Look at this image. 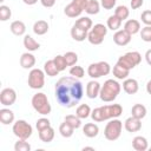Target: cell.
<instances>
[{
	"label": "cell",
	"instance_id": "cell-1",
	"mask_svg": "<svg viewBox=\"0 0 151 151\" xmlns=\"http://www.w3.org/2000/svg\"><path fill=\"white\" fill-rule=\"evenodd\" d=\"M55 99L57 101L66 107H74L83 98L84 88L81 81L76 77H61L55 83Z\"/></svg>",
	"mask_w": 151,
	"mask_h": 151
},
{
	"label": "cell",
	"instance_id": "cell-2",
	"mask_svg": "<svg viewBox=\"0 0 151 151\" xmlns=\"http://www.w3.org/2000/svg\"><path fill=\"white\" fill-rule=\"evenodd\" d=\"M123 113V107L120 104H111V105H104L100 107H96L91 112V118L97 122H104L113 118H118Z\"/></svg>",
	"mask_w": 151,
	"mask_h": 151
},
{
	"label": "cell",
	"instance_id": "cell-3",
	"mask_svg": "<svg viewBox=\"0 0 151 151\" xmlns=\"http://www.w3.org/2000/svg\"><path fill=\"white\" fill-rule=\"evenodd\" d=\"M120 90H122V86H120V84L117 80L107 79L104 83V85H101L99 97H100V99L103 101L111 103V101H113L118 97V94L120 93Z\"/></svg>",
	"mask_w": 151,
	"mask_h": 151
},
{
	"label": "cell",
	"instance_id": "cell-4",
	"mask_svg": "<svg viewBox=\"0 0 151 151\" xmlns=\"http://www.w3.org/2000/svg\"><path fill=\"white\" fill-rule=\"evenodd\" d=\"M32 106L33 109L39 113V114H42V116H46V114H50L51 113V104L47 99V96L42 92H38L35 93L33 97H32Z\"/></svg>",
	"mask_w": 151,
	"mask_h": 151
},
{
	"label": "cell",
	"instance_id": "cell-5",
	"mask_svg": "<svg viewBox=\"0 0 151 151\" xmlns=\"http://www.w3.org/2000/svg\"><path fill=\"white\" fill-rule=\"evenodd\" d=\"M122 130H123V122H120L117 118H113L110 119V122L106 124L104 129V136L107 140L114 142L120 137Z\"/></svg>",
	"mask_w": 151,
	"mask_h": 151
},
{
	"label": "cell",
	"instance_id": "cell-6",
	"mask_svg": "<svg viewBox=\"0 0 151 151\" xmlns=\"http://www.w3.org/2000/svg\"><path fill=\"white\" fill-rule=\"evenodd\" d=\"M111 72V66L106 61H98V63H92L87 67V74L92 79L100 78L103 76H107Z\"/></svg>",
	"mask_w": 151,
	"mask_h": 151
},
{
	"label": "cell",
	"instance_id": "cell-7",
	"mask_svg": "<svg viewBox=\"0 0 151 151\" xmlns=\"http://www.w3.org/2000/svg\"><path fill=\"white\" fill-rule=\"evenodd\" d=\"M140 61H142V55H140V53L137 52V51H132V52H127V53H125L124 55L119 57V59H118L117 63H118L119 65H122L123 67H125V68H127V70L131 71V70L134 68L137 65H139Z\"/></svg>",
	"mask_w": 151,
	"mask_h": 151
},
{
	"label": "cell",
	"instance_id": "cell-8",
	"mask_svg": "<svg viewBox=\"0 0 151 151\" xmlns=\"http://www.w3.org/2000/svg\"><path fill=\"white\" fill-rule=\"evenodd\" d=\"M12 131L14 133L15 137L20 138V139H28L32 136L33 129L29 123H27L24 119H19L15 123H13V127Z\"/></svg>",
	"mask_w": 151,
	"mask_h": 151
},
{
	"label": "cell",
	"instance_id": "cell-9",
	"mask_svg": "<svg viewBox=\"0 0 151 151\" xmlns=\"http://www.w3.org/2000/svg\"><path fill=\"white\" fill-rule=\"evenodd\" d=\"M27 84L33 90L42 88L45 85V72L40 68H32L28 74Z\"/></svg>",
	"mask_w": 151,
	"mask_h": 151
},
{
	"label": "cell",
	"instance_id": "cell-10",
	"mask_svg": "<svg viewBox=\"0 0 151 151\" xmlns=\"http://www.w3.org/2000/svg\"><path fill=\"white\" fill-rule=\"evenodd\" d=\"M17 100V92L11 87H6L0 92V103L4 106H11Z\"/></svg>",
	"mask_w": 151,
	"mask_h": 151
},
{
	"label": "cell",
	"instance_id": "cell-11",
	"mask_svg": "<svg viewBox=\"0 0 151 151\" xmlns=\"http://www.w3.org/2000/svg\"><path fill=\"white\" fill-rule=\"evenodd\" d=\"M131 34H129L124 28L123 29H118L116 31V33L113 34V41L116 45L118 46H126L127 44H130L131 41Z\"/></svg>",
	"mask_w": 151,
	"mask_h": 151
},
{
	"label": "cell",
	"instance_id": "cell-12",
	"mask_svg": "<svg viewBox=\"0 0 151 151\" xmlns=\"http://www.w3.org/2000/svg\"><path fill=\"white\" fill-rule=\"evenodd\" d=\"M124 127L127 132H138L142 129V119L131 116L124 122Z\"/></svg>",
	"mask_w": 151,
	"mask_h": 151
},
{
	"label": "cell",
	"instance_id": "cell-13",
	"mask_svg": "<svg viewBox=\"0 0 151 151\" xmlns=\"http://www.w3.org/2000/svg\"><path fill=\"white\" fill-rule=\"evenodd\" d=\"M100 88H101V85L97 80H91L86 85V96L90 99H94V98L99 97Z\"/></svg>",
	"mask_w": 151,
	"mask_h": 151
},
{
	"label": "cell",
	"instance_id": "cell-14",
	"mask_svg": "<svg viewBox=\"0 0 151 151\" xmlns=\"http://www.w3.org/2000/svg\"><path fill=\"white\" fill-rule=\"evenodd\" d=\"M123 90L127 93V94H134L138 92L139 90V85L138 81L133 78H126L123 81Z\"/></svg>",
	"mask_w": 151,
	"mask_h": 151
},
{
	"label": "cell",
	"instance_id": "cell-15",
	"mask_svg": "<svg viewBox=\"0 0 151 151\" xmlns=\"http://www.w3.org/2000/svg\"><path fill=\"white\" fill-rule=\"evenodd\" d=\"M83 8L79 7L77 4H74L73 1H71L65 8H64V13L66 14V17L68 18H78L80 17V14L83 13Z\"/></svg>",
	"mask_w": 151,
	"mask_h": 151
},
{
	"label": "cell",
	"instance_id": "cell-16",
	"mask_svg": "<svg viewBox=\"0 0 151 151\" xmlns=\"http://www.w3.org/2000/svg\"><path fill=\"white\" fill-rule=\"evenodd\" d=\"M20 65L22 68L25 70H28V68H32L34 65H35V57L31 53V52H25L21 54L20 57Z\"/></svg>",
	"mask_w": 151,
	"mask_h": 151
},
{
	"label": "cell",
	"instance_id": "cell-17",
	"mask_svg": "<svg viewBox=\"0 0 151 151\" xmlns=\"http://www.w3.org/2000/svg\"><path fill=\"white\" fill-rule=\"evenodd\" d=\"M124 29L129 33V34H131V35H134V34H137L138 32H140V22L138 21V20H136V19H129V20H126V22L124 24Z\"/></svg>",
	"mask_w": 151,
	"mask_h": 151
},
{
	"label": "cell",
	"instance_id": "cell-18",
	"mask_svg": "<svg viewBox=\"0 0 151 151\" xmlns=\"http://www.w3.org/2000/svg\"><path fill=\"white\" fill-rule=\"evenodd\" d=\"M87 34H88V31L83 29L77 25H73L71 28V37L76 41H84L85 39H87Z\"/></svg>",
	"mask_w": 151,
	"mask_h": 151
},
{
	"label": "cell",
	"instance_id": "cell-19",
	"mask_svg": "<svg viewBox=\"0 0 151 151\" xmlns=\"http://www.w3.org/2000/svg\"><path fill=\"white\" fill-rule=\"evenodd\" d=\"M132 146L136 151H146L149 149L147 139L143 136H136L132 139Z\"/></svg>",
	"mask_w": 151,
	"mask_h": 151
},
{
	"label": "cell",
	"instance_id": "cell-20",
	"mask_svg": "<svg viewBox=\"0 0 151 151\" xmlns=\"http://www.w3.org/2000/svg\"><path fill=\"white\" fill-rule=\"evenodd\" d=\"M24 47L28 51V52H34V51H38L39 48H40V44L34 39V38H32L31 35H28V34H26L25 37H24Z\"/></svg>",
	"mask_w": 151,
	"mask_h": 151
},
{
	"label": "cell",
	"instance_id": "cell-21",
	"mask_svg": "<svg viewBox=\"0 0 151 151\" xmlns=\"http://www.w3.org/2000/svg\"><path fill=\"white\" fill-rule=\"evenodd\" d=\"M83 133L87 138H94L99 133V127H98V125L96 123H87L83 127Z\"/></svg>",
	"mask_w": 151,
	"mask_h": 151
},
{
	"label": "cell",
	"instance_id": "cell-22",
	"mask_svg": "<svg viewBox=\"0 0 151 151\" xmlns=\"http://www.w3.org/2000/svg\"><path fill=\"white\" fill-rule=\"evenodd\" d=\"M38 132H39L40 140L44 142V143H51L53 140V138H54V134H55L54 129L52 126H48L46 129H42V130H40Z\"/></svg>",
	"mask_w": 151,
	"mask_h": 151
},
{
	"label": "cell",
	"instance_id": "cell-23",
	"mask_svg": "<svg viewBox=\"0 0 151 151\" xmlns=\"http://www.w3.org/2000/svg\"><path fill=\"white\" fill-rule=\"evenodd\" d=\"M0 122L4 125H9L14 122V112L9 109H1L0 110Z\"/></svg>",
	"mask_w": 151,
	"mask_h": 151
},
{
	"label": "cell",
	"instance_id": "cell-24",
	"mask_svg": "<svg viewBox=\"0 0 151 151\" xmlns=\"http://www.w3.org/2000/svg\"><path fill=\"white\" fill-rule=\"evenodd\" d=\"M9 29H11V32L14 35L20 37V35H24L25 34V32H26V25L21 20H15V21H13L11 24Z\"/></svg>",
	"mask_w": 151,
	"mask_h": 151
},
{
	"label": "cell",
	"instance_id": "cell-25",
	"mask_svg": "<svg viewBox=\"0 0 151 151\" xmlns=\"http://www.w3.org/2000/svg\"><path fill=\"white\" fill-rule=\"evenodd\" d=\"M112 73H113V76H114L117 79H119V80H125V79L129 77V74H130V70L123 67L122 65H119V64L117 63V64L113 66Z\"/></svg>",
	"mask_w": 151,
	"mask_h": 151
},
{
	"label": "cell",
	"instance_id": "cell-26",
	"mask_svg": "<svg viewBox=\"0 0 151 151\" xmlns=\"http://www.w3.org/2000/svg\"><path fill=\"white\" fill-rule=\"evenodd\" d=\"M33 32L37 35H44L48 32V24L45 20H38L33 25Z\"/></svg>",
	"mask_w": 151,
	"mask_h": 151
},
{
	"label": "cell",
	"instance_id": "cell-27",
	"mask_svg": "<svg viewBox=\"0 0 151 151\" xmlns=\"http://www.w3.org/2000/svg\"><path fill=\"white\" fill-rule=\"evenodd\" d=\"M44 72H45V74H47L48 77H55V76H58L59 74V70H58V67L55 66V64H54V60L52 59V60H47L45 64H44Z\"/></svg>",
	"mask_w": 151,
	"mask_h": 151
},
{
	"label": "cell",
	"instance_id": "cell-28",
	"mask_svg": "<svg viewBox=\"0 0 151 151\" xmlns=\"http://www.w3.org/2000/svg\"><path fill=\"white\" fill-rule=\"evenodd\" d=\"M131 113H132L133 117H136L138 119H143V118H145L147 111H146V107L143 104H134L131 109Z\"/></svg>",
	"mask_w": 151,
	"mask_h": 151
},
{
	"label": "cell",
	"instance_id": "cell-29",
	"mask_svg": "<svg viewBox=\"0 0 151 151\" xmlns=\"http://www.w3.org/2000/svg\"><path fill=\"white\" fill-rule=\"evenodd\" d=\"M122 20L117 17V15H111V17H109V19H107V22H106V26H107V28L109 29H111V31H118L119 28H120V26H122Z\"/></svg>",
	"mask_w": 151,
	"mask_h": 151
},
{
	"label": "cell",
	"instance_id": "cell-30",
	"mask_svg": "<svg viewBox=\"0 0 151 151\" xmlns=\"http://www.w3.org/2000/svg\"><path fill=\"white\" fill-rule=\"evenodd\" d=\"M91 107L87 105V104H81V105H79L78 107H77V110H76V114L80 118V119H86V118H88L90 116H91Z\"/></svg>",
	"mask_w": 151,
	"mask_h": 151
},
{
	"label": "cell",
	"instance_id": "cell-31",
	"mask_svg": "<svg viewBox=\"0 0 151 151\" xmlns=\"http://www.w3.org/2000/svg\"><path fill=\"white\" fill-rule=\"evenodd\" d=\"M74 130H76V129L72 127V126H71L68 123H66L65 120H64V123H61L60 126H59V132H60V134H61L63 137H65V138L72 137Z\"/></svg>",
	"mask_w": 151,
	"mask_h": 151
},
{
	"label": "cell",
	"instance_id": "cell-32",
	"mask_svg": "<svg viewBox=\"0 0 151 151\" xmlns=\"http://www.w3.org/2000/svg\"><path fill=\"white\" fill-rule=\"evenodd\" d=\"M100 6H101V5H100L97 0H88L87 5H86V7H85V12H86L87 14H91V15L98 14L99 11H100Z\"/></svg>",
	"mask_w": 151,
	"mask_h": 151
},
{
	"label": "cell",
	"instance_id": "cell-33",
	"mask_svg": "<svg viewBox=\"0 0 151 151\" xmlns=\"http://www.w3.org/2000/svg\"><path fill=\"white\" fill-rule=\"evenodd\" d=\"M74 25L79 26V27L83 28V29L90 31V29L92 28V26H93V22H92V20H91L88 17H80L79 19L76 20Z\"/></svg>",
	"mask_w": 151,
	"mask_h": 151
},
{
	"label": "cell",
	"instance_id": "cell-34",
	"mask_svg": "<svg viewBox=\"0 0 151 151\" xmlns=\"http://www.w3.org/2000/svg\"><path fill=\"white\" fill-rule=\"evenodd\" d=\"M114 15H117L122 21L123 20H126L130 15V9L124 6V5H120V6H117L116 9H114Z\"/></svg>",
	"mask_w": 151,
	"mask_h": 151
},
{
	"label": "cell",
	"instance_id": "cell-35",
	"mask_svg": "<svg viewBox=\"0 0 151 151\" xmlns=\"http://www.w3.org/2000/svg\"><path fill=\"white\" fill-rule=\"evenodd\" d=\"M66 123H68L74 129H79L81 126V119L77 116V114H67L64 119Z\"/></svg>",
	"mask_w": 151,
	"mask_h": 151
},
{
	"label": "cell",
	"instance_id": "cell-36",
	"mask_svg": "<svg viewBox=\"0 0 151 151\" xmlns=\"http://www.w3.org/2000/svg\"><path fill=\"white\" fill-rule=\"evenodd\" d=\"M87 40L90 44L92 45H100L103 41H104V38L99 34H97L96 32H93L92 29L88 31V34H87Z\"/></svg>",
	"mask_w": 151,
	"mask_h": 151
},
{
	"label": "cell",
	"instance_id": "cell-37",
	"mask_svg": "<svg viewBox=\"0 0 151 151\" xmlns=\"http://www.w3.org/2000/svg\"><path fill=\"white\" fill-rule=\"evenodd\" d=\"M27 139H18V142H15L14 144V150L15 151H29L31 150V144L28 142H26Z\"/></svg>",
	"mask_w": 151,
	"mask_h": 151
},
{
	"label": "cell",
	"instance_id": "cell-38",
	"mask_svg": "<svg viewBox=\"0 0 151 151\" xmlns=\"http://www.w3.org/2000/svg\"><path fill=\"white\" fill-rule=\"evenodd\" d=\"M64 58H65V60H66L67 66H73V65H76L77 61H78V54H77L76 52H72V51L66 52V53L64 54Z\"/></svg>",
	"mask_w": 151,
	"mask_h": 151
},
{
	"label": "cell",
	"instance_id": "cell-39",
	"mask_svg": "<svg viewBox=\"0 0 151 151\" xmlns=\"http://www.w3.org/2000/svg\"><path fill=\"white\" fill-rule=\"evenodd\" d=\"M11 17H12L11 8L6 5H1L0 6V20L1 21H7L8 19H11Z\"/></svg>",
	"mask_w": 151,
	"mask_h": 151
},
{
	"label": "cell",
	"instance_id": "cell-40",
	"mask_svg": "<svg viewBox=\"0 0 151 151\" xmlns=\"http://www.w3.org/2000/svg\"><path fill=\"white\" fill-rule=\"evenodd\" d=\"M70 74H71L72 77H76V78L80 79V78H83V77L85 76V70H84L81 66L73 65V66L71 67V70H70Z\"/></svg>",
	"mask_w": 151,
	"mask_h": 151
},
{
	"label": "cell",
	"instance_id": "cell-41",
	"mask_svg": "<svg viewBox=\"0 0 151 151\" xmlns=\"http://www.w3.org/2000/svg\"><path fill=\"white\" fill-rule=\"evenodd\" d=\"M54 64H55V66L58 67V70L61 72V71H64V70H66V67H67V64H66V60H65V58H64V55H57V57H54Z\"/></svg>",
	"mask_w": 151,
	"mask_h": 151
},
{
	"label": "cell",
	"instance_id": "cell-42",
	"mask_svg": "<svg viewBox=\"0 0 151 151\" xmlns=\"http://www.w3.org/2000/svg\"><path fill=\"white\" fill-rule=\"evenodd\" d=\"M140 38L145 42H151V26H145L140 29Z\"/></svg>",
	"mask_w": 151,
	"mask_h": 151
},
{
	"label": "cell",
	"instance_id": "cell-43",
	"mask_svg": "<svg viewBox=\"0 0 151 151\" xmlns=\"http://www.w3.org/2000/svg\"><path fill=\"white\" fill-rule=\"evenodd\" d=\"M48 126H51V122H50V119H47V118H40V119H38L37 123H35V127H37L38 131H40V130H42V129H46V127H48Z\"/></svg>",
	"mask_w": 151,
	"mask_h": 151
},
{
	"label": "cell",
	"instance_id": "cell-44",
	"mask_svg": "<svg viewBox=\"0 0 151 151\" xmlns=\"http://www.w3.org/2000/svg\"><path fill=\"white\" fill-rule=\"evenodd\" d=\"M140 19H142V22H143L145 26H151V11H150V9L144 11V12L140 14Z\"/></svg>",
	"mask_w": 151,
	"mask_h": 151
},
{
	"label": "cell",
	"instance_id": "cell-45",
	"mask_svg": "<svg viewBox=\"0 0 151 151\" xmlns=\"http://www.w3.org/2000/svg\"><path fill=\"white\" fill-rule=\"evenodd\" d=\"M117 0H100V5L104 9H112L116 6Z\"/></svg>",
	"mask_w": 151,
	"mask_h": 151
},
{
	"label": "cell",
	"instance_id": "cell-46",
	"mask_svg": "<svg viewBox=\"0 0 151 151\" xmlns=\"http://www.w3.org/2000/svg\"><path fill=\"white\" fill-rule=\"evenodd\" d=\"M144 4V0H131L130 2V6L132 9H138L139 7H142Z\"/></svg>",
	"mask_w": 151,
	"mask_h": 151
},
{
	"label": "cell",
	"instance_id": "cell-47",
	"mask_svg": "<svg viewBox=\"0 0 151 151\" xmlns=\"http://www.w3.org/2000/svg\"><path fill=\"white\" fill-rule=\"evenodd\" d=\"M41 2V5L46 8H51L55 5V0H39Z\"/></svg>",
	"mask_w": 151,
	"mask_h": 151
},
{
	"label": "cell",
	"instance_id": "cell-48",
	"mask_svg": "<svg viewBox=\"0 0 151 151\" xmlns=\"http://www.w3.org/2000/svg\"><path fill=\"white\" fill-rule=\"evenodd\" d=\"M74 4H77L79 7H81L84 11H85V7H86V5H87V2H88V0H72Z\"/></svg>",
	"mask_w": 151,
	"mask_h": 151
},
{
	"label": "cell",
	"instance_id": "cell-49",
	"mask_svg": "<svg viewBox=\"0 0 151 151\" xmlns=\"http://www.w3.org/2000/svg\"><path fill=\"white\" fill-rule=\"evenodd\" d=\"M145 60H146V63L151 66V50H147V51L145 52Z\"/></svg>",
	"mask_w": 151,
	"mask_h": 151
},
{
	"label": "cell",
	"instance_id": "cell-50",
	"mask_svg": "<svg viewBox=\"0 0 151 151\" xmlns=\"http://www.w3.org/2000/svg\"><path fill=\"white\" fill-rule=\"evenodd\" d=\"M22 1H24V4H26V5H28V6L35 5V4L38 2V0H22Z\"/></svg>",
	"mask_w": 151,
	"mask_h": 151
},
{
	"label": "cell",
	"instance_id": "cell-51",
	"mask_svg": "<svg viewBox=\"0 0 151 151\" xmlns=\"http://www.w3.org/2000/svg\"><path fill=\"white\" fill-rule=\"evenodd\" d=\"M146 91H147V93L151 96V80H149L147 84H146Z\"/></svg>",
	"mask_w": 151,
	"mask_h": 151
},
{
	"label": "cell",
	"instance_id": "cell-52",
	"mask_svg": "<svg viewBox=\"0 0 151 151\" xmlns=\"http://www.w3.org/2000/svg\"><path fill=\"white\" fill-rule=\"evenodd\" d=\"M86 150H91V151H94V147H92V146H84V147H83V151H86Z\"/></svg>",
	"mask_w": 151,
	"mask_h": 151
},
{
	"label": "cell",
	"instance_id": "cell-53",
	"mask_svg": "<svg viewBox=\"0 0 151 151\" xmlns=\"http://www.w3.org/2000/svg\"><path fill=\"white\" fill-rule=\"evenodd\" d=\"M4 1H5V0H0V2H4Z\"/></svg>",
	"mask_w": 151,
	"mask_h": 151
},
{
	"label": "cell",
	"instance_id": "cell-54",
	"mask_svg": "<svg viewBox=\"0 0 151 151\" xmlns=\"http://www.w3.org/2000/svg\"><path fill=\"white\" fill-rule=\"evenodd\" d=\"M150 150H151V147H150Z\"/></svg>",
	"mask_w": 151,
	"mask_h": 151
}]
</instances>
